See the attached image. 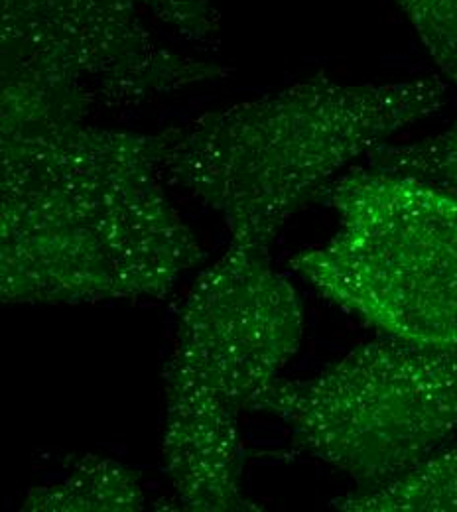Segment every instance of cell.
I'll use <instances>...</instances> for the list:
<instances>
[{"label":"cell","instance_id":"obj_1","mask_svg":"<svg viewBox=\"0 0 457 512\" xmlns=\"http://www.w3.org/2000/svg\"><path fill=\"white\" fill-rule=\"evenodd\" d=\"M0 298H162L201 264L160 184L158 134L89 123L0 138Z\"/></svg>","mask_w":457,"mask_h":512},{"label":"cell","instance_id":"obj_2","mask_svg":"<svg viewBox=\"0 0 457 512\" xmlns=\"http://www.w3.org/2000/svg\"><path fill=\"white\" fill-rule=\"evenodd\" d=\"M448 101L438 77L341 83L324 73L158 134L160 176L270 249L280 229L355 160Z\"/></svg>","mask_w":457,"mask_h":512},{"label":"cell","instance_id":"obj_3","mask_svg":"<svg viewBox=\"0 0 457 512\" xmlns=\"http://www.w3.org/2000/svg\"><path fill=\"white\" fill-rule=\"evenodd\" d=\"M0 14V136L87 123L229 75L158 34L211 42L209 0H0Z\"/></svg>","mask_w":457,"mask_h":512},{"label":"cell","instance_id":"obj_4","mask_svg":"<svg viewBox=\"0 0 457 512\" xmlns=\"http://www.w3.org/2000/svg\"><path fill=\"white\" fill-rule=\"evenodd\" d=\"M339 217L331 241L292 268L373 327L457 347V197L414 178L357 168L320 195Z\"/></svg>","mask_w":457,"mask_h":512},{"label":"cell","instance_id":"obj_5","mask_svg":"<svg viewBox=\"0 0 457 512\" xmlns=\"http://www.w3.org/2000/svg\"><path fill=\"white\" fill-rule=\"evenodd\" d=\"M249 410L278 418L298 448L359 489H377L416 469L456 432L457 347L387 335L310 379H276Z\"/></svg>","mask_w":457,"mask_h":512},{"label":"cell","instance_id":"obj_6","mask_svg":"<svg viewBox=\"0 0 457 512\" xmlns=\"http://www.w3.org/2000/svg\"><path fill=\"white\" fill-rule=\"evenodd\" d=\"M302 333V302L268 249L231 243L188 292L170 357L241 412L278 379Z\"/></svg>","mask_w":457,"mask_h":512},{"label":"cell","instance_id":"obj_7","mask_svg":"<svg viewBox=\"0 0 457 512\" xmlns=\"http://www.w3.org/2000/svg\"><path fill=\"white\" fill-rule=\"evenodd\" d=\"M164 471L184 511L259 512L243 489L235 410L182 361L164 369Z\"/></svg>","mask_w":457,"mask_h":512},{"label":"cell","instance_id":"obj_8","mask_svg":"<svg viewBox=\"0 0 457 512\" xmlns=\"http://www.w3.org/2000/svg\"><path fill=\"white\" fill-rule=\"evenodd\" d=\"M146 497L140 473L129 465L103 457L71 459L64 481L32 487L22 503L28 512H138Z\"/></svg>","mask_w":457,"mask_h":512},{"label":"cell","instance_id":"obj_9","mask_svg":"<svg viewBox=\"0 0 457 512\" xmlns=\"http://www.w3.org/2000/svg\"><path fill=\"white\" fill-rule=\"evenodd\" d=\"M349 512H457V446L436 451L404 477L331 503Z\"/></svg>","mask_w":457,"mask_h":512},{"label":"cell","instance_id":"obj_10","mask_svg":"<svg viewBox=\"0 0 457 512\" xmlns=\"http://www.w3.org/2000/svg\"><path fill=\"white\" fill-rule=\"evenodd\" d=\"M365 168L414 178L457 197V121L444 132L408 144L377 146Z\"/></svg>","mask_w":457,"mask_h":512},{"label":"cell","instance_id":"obj_11","mask_svg":"<svg viewBox=\"0 0 457 512\" xmlns=\"http://www.w3.org/2000/svg\"><path fill=\"white\" fill-rule=\"evenodd\" d=\"M442 75L457 85V0H398Z\"/></svg>","mask_w":457,"mask_h":512}]
</instances>
